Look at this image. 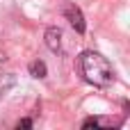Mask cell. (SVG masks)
Returning <instances> with one entry per match:
<instances>
[{
	"instance_id": "obj_1",
	"label": "cell",
	"mask_w": 130,
	"mask_h": 130,
	"mask_svg": "<svg viewBox=\"0 0 130 130\" xmlns=\"http://www.w3.org/2000/svg\"><path fill=\"white\" fill-rule=\"evenodd\" d=\"M78 71L94 87H110L114 82V69H112V64L101 53H94V50H85L78 57Z\"/></svg>"
},
{
	"instance_id": "obj_2",
	"label": "cell",
	"mask_w": 130,
	"mask_h": 130,
	"mask_svg": "<svg viewBox=\"0 0 130 130\" xmlns=\"http://www.w3.org/2000/svg\"><path fill=\"white\" fill-rule=\"evenodd\" d=\"M62 14H64V18L71 23V27H73L78 34H85V30H87L85 14H82V9H80L75 2H64V5H62Z\"/></svg>"
},
{
	"instance_id": "obj_3",
	"label": "cell",
	"mask_w": 130,
	"mask_h": 130,
	"mask_svg": "<svg viewBox=\"0 0 130 130\" xmlns=\"http://www.w3.org/2000/svg\"><path fill=\"white\" fill-rule=\"evenodd\" d=\"M43 39H46V46H48V48H50L53 53H57V50L62 48V30H59V27L50 25V27L46 30Z\"/></svg>"
},
{
	"instance_id": "obj_4",
	"label": "cell",
	"mask_w": 130,
	"mask_h": 130,
	"mask_svg": "<svg viewBox=\"0 0 130 130\" xmlns=\"http://www.w3.org/2000/svg\"><path fill=\"white\" fill-rule=\"evenodd\" d=\"M14 85H16V75H14V73H2V75H0V98L7 96V94L14 89Z\"/></svg>"
},
{
	"instance_id": "obj_5",
	"label": "cell",
	"mask_w": 130,
	"mask_h": 130,
	"mask_svg": "<svg viewBox=\"0 0 130 130\" xmlns=\"http://www.w3.org/2000/svg\"><path fill=\"white\" fill-rule=\"evenodd\" d=\"M27 71H30V75H32V78H46V75H48V69H46V64H43L41 59L30 62Z\"/></svg>"
},
{
	"instance_id": "obj_6",
	"label": "cell",
	"mask_w": 130,
	"mask_h": 130,
	"mask_svg": "<svg viewBox=\"0 0 130 130\" xmlns=\"http://www.w3.org/2000/svg\"><path fill=\"white\" fill-rule=\"evenodd\" d=\"M96 126H101V119H94V117L82 123V128H96Z\"/></svg>"
},
{
	"instance_id": "obj_7",
	"label": "cell",
	"mask_w": 130,
	"mask_h": 130,
	"mask_svg": "<svg viewBox=\"0 0 130 130\" xmlns=\"http://www.w3.org/2000/svg\"><path fill=\"white\" fill-rule=\"evenodd\" d=\"M16 128H18V130H21V128H32V119H23V121H18Z\"/></svg>"
}]
</instances>
